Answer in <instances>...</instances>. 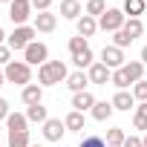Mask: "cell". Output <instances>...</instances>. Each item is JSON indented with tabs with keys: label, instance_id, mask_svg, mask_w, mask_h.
<instances>
[{
	"label": "cell",
	"instance_id": "12",
	"mask_svg": "<svg viewBox=\"0 0 147 147\" xmlns=\"http://www.w3.org/2000/svg\"><path fill=\"white\" fill-rule=\"evenodd\" d=\"M75 26H78V35H81V38H92V35L98 32V20L90 18V15H81V18L75 20Z\"/></svg>",
	"mask_w": 147,
	"mask_h": 147
},
{
	"label": "cell",
	"instance_id": "36",
	"mask_svg": "<svg viewBox=\"0 0 147 147\" xmlns=\"http://www.w3.org/2000/svg\"><path fill=\"white\" fill-rule=\"evenodd\" d=\"M6 118H9V101L0 98V121H6Z\"/></svg>",
	"mask_w": 147,
	"mask_h": 147
},
{
	"label": "cell",
	"instance_id": "40",
	"mask_svg": "<svg viewBox=\"0 0 147 147\" xmlns=\"http://www.w3.org/2000/svg\"><path fill=\"white\" fill-rule=\"evenodd\" d=\"M29 147H40V144H29Z\"/></svg>",
	"mask_w": 147,
	"mask_h": 147
},
{
	"label": "cell",
	"instance_id": "37",
	"mask_svg": "<svg viewBox=\"0 0 147 147\" xmlns=\"http://www.w3.org/2000/svg\"><path fill=\"white\" fill-rule=\"evenodd\" d=\"M141 63H144V66H147V43H144V46H141Z\"/></svg>",
	"mask_w": 147,
	"mask_h": 147
},
{
	"label": "cell",
	"instance_id": "39",
	"mask_svg": "<svg viewBox=\"0 0 147 147\" xmlns=\"http://www.w3.org/2000/svg\"><path fill=\"white\" fill-rule=\"evenodd\" d=\"M3 38H6V32H3V29H0V43H3Z\"/></svg>",
	"mask_w": 147,
	"mask_h": 147
},
{
	"label": "cell",
	"instance_id": "14",
	"mask_svg": "<svg viewBox=\"0 0 147 147\" xmlns=\"http://www.w3.org/2000/svg\"><path fill=\"white\" fill-rule=\"evenodd\" d=\"M26 124H29V118H26L23 113H9V118H6L9 133H29V130H26Z\"/></svg>",
	"mask_w": 147,
	"mask_h": 147
},
{
	"label": "cell",
	"instance_id": "13",
	"mask_svg": "<svg viewBox=\"0 0 147 147\" xmlns=\"http://www.w3.org/2000/svg\"><path fill=\"white\" fill-rule=\"evenodd\" d=\"M72 107H75L78 113H84V110H92L95 107V95L92 92H75V95H72Z\"/></svg>",
	"mask_w": 147,
	"mask_h": 147
},
{
	"label": "cell",
	"instance_id": "27",
	"mask_svg": "<svg viewBox=\"0 0 147 147\" xmlns=\"http://www.w3.org/2000/svg\"><path fill=\"white\" fill-rule=\"evenodd\" d=\"M107 12V3L104 0H87V12L84 15H90V18H101Z\"/></svg>",
	"mask_w": 147,
	"mask_h": 147
},
{
	"label": "cell",
	"instance_id": "26",
	"mask_svg": "<svg viewBox=\"0 0 147 147\" xmlns=\"http://www.w3.org/2000/svg\"><path fill=\"white\" fill-rule=\"evenodd\" d=\"M133 124H136V130H147V101H141V104L136 107V118H133Z\"/></svg>",
	"mask_w": 147,
	"mask_h": 147
},
{
	"label": "cell",
	"instance_id": "23",
	"mask_svg": "<svg viewBox=\"0 0 147 147\" xmlns=\"http://www.w3.org/2000/svg\"><path fill=\"white\" fill-rule=\"evenodd\" d=\"M124 32L136 40V38H141L144 35V23H141V18H130L127 23H124Z\"/></svg>",
	"mask_w": 147,
	"mask_h": 147
},
{
	"label": "cell",
	"instance_id": "33",
	"mask_svg": "<svg viewBox=\"0 0 147 147\" xmlns=\"http://www.w3.org/2000/svg\"><path fill=\"white\" fill-rule=\"evenodd\" d=\"M6 63H12V49L0 43V66H6Z\"/></svg>",
	"mask_w": 147,
	"mask_h": 147
},
{
	"label": "cell",
	"instance_id": "3",
	"mask_svg": "<svg viewBox=\"0 0 147 147\" xmlns=\"http://www.w3.org/2000/svg\"><path fill=\"white\" fill-rule=\"evenodd\" d=\"M3 75H6V81H9V84L29 87V81H32V69H29V63H26V61H12V63H6V66H3Z\"/></svg>",
	"mask_w": 147,
	"mask_h": 147
},
{
	"label": "cell",
	"instance_id": "17",
	"mask_svg": "<svg viewBox=\"0 0 147 147\" xmlns=\"http://www.w3.org/2000/svg\"><path fill=\"white\" fill-rule=\"evenodd\" d=\"M20 98H23V104H40V98H43V90L38 87V84H29V87H23V92H20Z\"/></svg>",
	"mask_w": 147,
	"mask_h": 147
},
{
	"label": "cell",
	"instance_id": "16",
	"mask_svg": "<svg viewBox=\"0 0 147 147\" xmlns=\"http://www.w3.org/2000/svg\"><path fill=\"white\" fill-rule=\"evenodd\" d=\"M87 84H90V75H84L81 69H78V72H72V75L66 78V87H69L72 92H84V90H87Z\"/></svg>",
	"mask_w": 147,
	"mask_h": 147
},
{
	"label": "cell",
	"instance_id": "30",
	"mask_svg": "<svg viewBox=\"0 0 147 147\" xmlns=\"http://www.w3.org/2000/svg\"><path fill=\"white\" fill-rule=\"evenodd\" d=\"M113 40H115V46H118V49H127V46L133 43V38H130V35H127L124 29H118V32L113 35Z\"/></svg>",
	"mask_w": 147,
	"mask_h": 147
},
{
	"label": "cell",
	"instance_id": "19",
	"mask_svg": "<svg viewBox=\"0 0 147 147\" xmlns=\"http://www.w3.org/2000/svg\"><path fill=\"white\" fill-rule=\"evenodd\" d=\"M133 101H136V98H133V92H127V90H118V92L113 95V107H115V110H130Z\"/></svg>",
	"mask_w": 147,
	"mask_h": 147
},
{
	"label": "cell",
	"instance_id": "41",
	"mask_svg": "<svg viewBox=\"0 0 147 147\" xmlns=\"http://www.w3.org/2000/svg\"><path fill=\"white\" fill-rule=\"evenodd\" d=\"M144 147H147V136H144Z\"/></svg>",
	"mask_w": 147,
	"mask_h": 147
},
{
	"label": "cell",
	"instance_id": "28",
	"mask_svg": "<svg viewBox=\"0 0 147 147\" xmlns=\"http://www.w3.org/2000/svg\"><path fill=\"white\" fill-rule=\"evenodd\" d=\"M9 147H29V133H9Z\"/></svg>",
	"mask_w": 147,
	"mask_h": 147
},
{
	"label": "cell",
	"instance_id": "18",
	"mask_svg": "<svg viewBox=\"0 0 147 147\" xmlns=\"http://www.w3.org/2000/svg\"><path fill=\"white\" fill-rule=\"evenodd\" d=\"M113 110H115V107H113V101H95V107H92L90 113H92V118H95V121H107V118L113 115Z\"/></svg>",
	"mask_w": 147,
	"mask_h": 147
},
{
	"label": "cell",
	"instance_id": "43",
	"mask_svg": "<svg viewBox=\"0 0 147 147\" xmlns=\"http://www.w3.org/2000/svg\"><path fill=\"white\" fill-rule=\"evenodd\" d=\"M144 3H147V0H144Z\"/></svg>",
	"mask_w": 147,
	"mask_h": 147
},
{
	"label": "cell",
	"instance_id": "15",
	"mask_svg": "<svg viewBox=\"0 0 147 147\" xmlns=\"http://www.w3.org/2000/svg\"><path fill=\"white\" fill-rule=\"evenodd\" d=\"M61 15L66 20H78L81 18V0H61Z\"/></svg>",
	"mask_w": 147,
	"mask_h": 147
},
{
	"label": "cell",
	"instance_id": "7",
	"mask_svg": "<svg viewBox=\"0 0 147 147\" xmlns=\"http://www.w3.org/2000/svg\"><path fill=\"white\" fill-rule=\"evenodd\" d=\"M46 58H49V49H46V43H40V40H32L26 49H23V61L32 66V63H46Z\"/></svg>",
	"mask_w": 147,
	"mask_h": 147
},
{
	"label": "cell",
	"instance_id": "10",
	"mask_svg": "<svg viewBox=\"0 0 147 147\" xmlns=\"http://www.w3.org/2000/svg\"><path fill=\"white\" fill-rule=\"evenodd\" d=\"M63 130H66V124H63L61 118H49V121L43 124V138H46V141H61V138H63Z\"/></svg>",
	"mask_w": 147,
	"mask_h": 147
},
{
	"label": "cell",
	"instance_id": "6",
	"mask_svg": "<svg viewBox=\"0 0 147 147\" xmlns=\"http://www.w3.org/2000/svg\"><path fill=\"white\" fill-rule=\"evenodd\" d=\"M9 18L18 26H26V20L32 18V0H12L9 3Z\"/></svg>",
	"mask_w": 147,
	"mask_h": 147
},
{
	"label": "cell",
	"instance_id": "35",
	"mask_svg": "<svg viewBox=\"0 0 147 147\" xmlns=\"http://www.w3.org/2000/svg\"><path fill=\"white\" fill-rule=\"evenodd\" d=\"M124 147H144V138H138V136H127Z\"/></svg>",
	"mask_w": 147,
	"mask_h": 147
},
{
	"label": "cell",
	"instance_id": "32",
	"mask_svg": "<svg viewBox=\"0 0 147 147\" xmlns=\"http://www.w3.org/2000/svg\"><path fill=\"white\" fill-rule=\"evenodd\" d=\"M133 98H138V101H147V81L141 78L138 84H133Z\"/></svg>",
	"mask_w": 147,
	"mask_h": 147
},
{
	"label": "cell",
	"instance_id": "2",
	"mask_svg": "<svg viewBox=\"0 0 147 147\" xmlns=\"http://www.w3.org/2000/svg\"><path fill=\"white\" fill-rule=\"evenodd\" d=\"M69 75H66V63L63 61H46L40 69H38V81L43 84V87H55V84H61V81H66Z\"/></svg>",
	"mask_w": 147,
	"mask_h": 147
},
{
	"label": "cell",
	"instance_id": "29",
	"mask_svg": "<svg viewBox=\"0 0 147 147\" xmlns=\"http://www.w3.org/2000/svg\"><path fill=\"white\" fill-rule=\"evenodd\" d=\"M84 49H90V43H87V38H69V52L72 55H78V52H84Z\"/></svg>",
	"mask_w": 147,
	"mask_h": 147
},
{
	"label": "cell",
	"instance_id": "22",
	"mask_svg": "<svg viewBox=\"0 0 147 147\" xmlns=\"http://www.w3.org/2000/svg\"><path fill=\"white\" fill-rule=\"evenodd\" d=\"M124 141H127V133H124L121 127L107 130V147H124Z\"/></svg>",
	"mask_w": 147,
	"mask_h": 147
},
{
	"label": "cell",
	"instance_id": "11",
	"mask_svg": "<svg viewBox=\"0 0 147 147\" xmlns=\"http://www.w3.org/2000/svg\"><path fill=\"white\" fill-rule=\"evenodd\" d=\"M58 26V18L52 12H38L35 15V32H55Z\"/></svg>",
	"mask_w": 147,
	"mask_h": 147
},
{
	"label": "cell",
	"instance_id": "21",
	"mask_svg": "<svg viewBox=\"0 0 147 147\" xmlns=\"http://www.w3.org/2000/svg\"><path fill=\"white\" fill-rule=\"evenodd\" d=\"M26 118H29V121H38V124H46V121H49V115H46V107H43V104H32V107L26 110Z\"/></svg>",
	"mask_w": 147,
	"mask_h": 147
},
{
	"label": "cell",
	"instance_id": "42",
	"mask_svg": "<svg viewBox=\"0 0 147 147\" xmlns=\"http://www.w3.org/2000/svg\"><path fill=\"white\" fill-rule=\"evenodd\" d=\"M0 3H6V0H0ZM9 3H12V0H9Z\"/></svg>",
	"mask_w": 147,
	"mask_h": 147
},
{
	"label": "cell",
	"instance_id": "1",
	"mask_svg": "<svg viewBox=\"0 0 147 147\" xmlns=\"http://www.w3.org/2000/svg\"><path fill=\"white\" fill-rule=\"evenodd\" d=\"M141 75H144V63H141V61H130V63H124L121 69H113V81H110V84H115L118 90H127L130 84H138Z\"/></svg>",
	"mask_w": 147,
	"mask_h": 147
},
{
	"label": "cell",
	"instance_id": "31",
	"mask_svg": "<svg viewBox=\"0 0 147 147\" xmlns=\"http://www.w3.org/2000/svg\"><path fill=\"white\" fill-rule=\"evenodd\" d=\"M78 147H107V141H104L101 136H84Z\"/></svg>",
	"mask_w": 147,
	"mask_h": 147
},
{
	"label": "cell",
	"instance_id": "5",
	"mask_svg": "<svg viewBox=\"0 0 147 147\" xmlns=\"http://www.w3.org/2000/svg\"><path fill=\"white\" fill-rule=\"evenodd\" d=\"M35 40V26H15V32L9 35V49H26Z\"/></svg>",
	"mask_w": 147,
	"mask_h": 147
},
{
	"label": "cell",
	"instance_id": "4",
	"mask_svg": "<svg viewBox=\"0 0 147 147\" xmlns=\"http://www.w3.org/2000/svg\"><path fill=\"white\" fill-rule=\"evenodd\" d=\"M124 23H127V15H124V9H107L101 18H98V29H104V32H118V29H124Z\"/></svg>",
	"mask_w": 147,
	"mask_h": 147
},
{
	"label": "cell",
	"instance_id": "24",
	"mask_svg": "<svg viewBox=\"0 0 147 147\" xmlns=\"http://www.w3.org/2000/svg\"><path fill=\"white\" fill-rule=\"evenodd\" d=\"M144 9H147V3H144V0H124V15H130V18L144 15Z\"/></svg>",
	"mask_w": 147,
	"mask_h": 147
},
{
	"label": "cell",
	"instance_id": "34",
	"mask_svg": "<svg viewBox=\"0 0 147 147\" xmlns=\"http://www.w3.org/2000/svg\"><path fill=\"white\" fill-rule=\"evenodd\" d=\"M49 6H52V0H32V9L38 12H49Z\"/></svg>",
	"mask_w": 147,
	"mask_h": 147
},
{
	"label": "cell",
	"instance_id": "25",
	"mask_svg": "<svg viewBox=\"0 0 147 147\" xmlns=\"http://www.w3.org/2000/svg\"><path fill=\"white\" fill-rule=\"evenodd\" d=\"M72 63H75L81 72H84V66L90 69V66L95 63V61H92V49H84V52H78V55H72Z\"/></svg>",
	"mask_w": 147,
	"mask_h": 147
},
{
	"label": "cell",
	"instance_id": "20",
	"mask_svg": "<svg viewBox=\"0 0 147 147\" xmlns=\"http://www.w3.org/2000/svg\"><path fill=\"white\" fill-rule=\"evenodd\" d=\"M63 124H66V130H72V133H81V130H84V113L72 110V113L63 118Z\"/></svg>",
	"mask_w": 147,
	"mask_h": 147
},
{
	"label": "cell",
	"instance_id": "9",
	"mask_svg": "<svg viewBox=\"0 0 147 147\" xmlns=\"http://www.w3.org/2000/svg\"><path fill=\"white\" fill-rule=\"evenodd\" d=\"M87 75H90V84H101V87H104L107 81H113V69H110V66H104V63L98 61V63H92V66H90Z\"/></svg>",
	"mask_w": 147,
	"mask_h": 147
},
{
	"label": "cell",
	"instance_id": "38",
	"mask_svg": "<svg viewBox=\"0 0 147 147\" xmlns=\"http://www.w3.org/2000/svg\"><path fill=\"white\" fill-rule=\"evenodd\" d=\"M6 84V75H3V66H0V87Z\"/></svg>",
	"mask_w": 147,
	"mask_h": 147
},
{
	"label": "cell",
	"instance_id": "8",
	"mask_svg": "<svg viewBox=\"0 0 147 147\" xmlns=\"http://www.w3.org/2000/svg\"><path fill=\"white\" fill-rule=\"evenodd\" d=\"M101 63L110 66V69H121L124 66V49H118L115 43L113 46H104L101 49Z\"/></svg>",
	"mask_w": 147,
	"mask_h": 147
}]
</instances>
